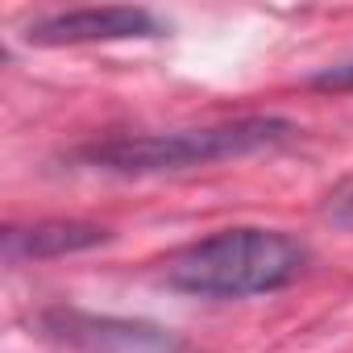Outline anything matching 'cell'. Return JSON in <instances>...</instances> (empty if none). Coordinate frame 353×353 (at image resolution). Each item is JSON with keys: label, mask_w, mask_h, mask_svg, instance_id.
Here are the masks:
<instances>
[{"label": "cell", "mask_w": 353, "mask_h": 353, "mask_svg": "<svg viewBox=\"0 0 353 353\" xmlns=\"http://www.w3.org/2000/svg\"><path fill=\"white\" fill-rule=\"evenodd\" d=\"M295 133L299 129L283 117H241V121H225V125H208V129L92 141V145L75 150L71 158L92 170H108V174H166V170H192V166H212V162L279 150Z\"/></svg>", "instance_id": "2"}, {"label": "cell", "mask_w": 353, "mask_h": 353, "mask_svg": "<svg viewBox=\"0 0 353 353\" xmlns=\"http://www.w3.org/2000/svg\"><path fill=\"white\" fill-rule=\"evenodd\" d=\"M320 92H345V88H353V63H341V67H328V71H320L316 79H312Z\"/></svg>", "instance_id": "6"}, {"label": "cell", "mask_w": 353, "mask_h": 353, "mask_svg": "<svg viewBox=\"0 0 353 353\" xmlns=\"http://www.w3.org/2000/svg\"><path fill=\"white\" fill-rule=\"evenodd\" d=\"M336 216H341V221H353V196H345V200L336 204Z\"/></svg>", "instance_id": "7"}, {"label": "cell", "mask_w": 353, "mask_h": 353, "mask_svg": "<svg viewBox=\"0 0 353 353\" xmlns=\"http://www.w3.org/2000/svg\"><path fill=\"white\" fill-rule=\"evenodd\" d=\"M42 332L71 353H192L179 332H170L162 324L96 316V312H79V307L42 312Z\"/></svg>", "instance_id": "3"}, {"label": "cell", "mask_w": 353, "mask_h": 353, "mask_svg": "<svg viewBox=\"0 0 353 353\" xmlns=\"http://www.w3.org/2000/svg\"><path fill=\"white\" fill-rule=\"evenodd\" d=\"M162 26L154 13L133 5H104V9H67L26 26L34 46H92V42H125V38H158Z\"/></svg>", "instance_id": "4"}, {"label": "cell", "mask_w": 353, "mask_h": 353, "mask_svg": "<svg viewBox=\"0 0 353 353\" xmlns=\"http://www.w3.org/2000/svg\"><path fill=\"white\" fill-rule=\"evenodd\" d=\"M108 233L100 225L83 221H42L30 229H9L5 233V258L9 262H46V258H67L92 245H104Z\"/></svg>", "instance_id": "5"}, {"label": "cell", "mask_w": 353, "mask_h": 353, "mask_svg": "<svg viewBox=\"0 0 353 353\" xmlns=\"http://www.w3.org/2000/svg\"><path fill=\"white\" fill-rule=\"evenodd\" d=\"M307 262L312 250L283 229H221L170 254L162 279L200 299H250L291 287Z\"/></svg>", "instance_id": "1"}]
</instances>
